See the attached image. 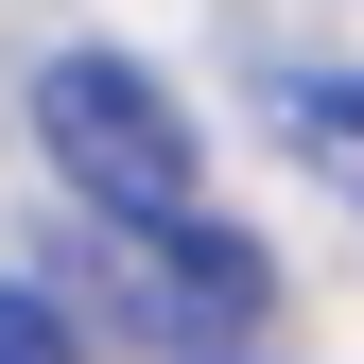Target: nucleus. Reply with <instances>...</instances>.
<instances>
[{"mask_svg": "<svg viewBox=\"0 0 364 364\" xmlns=\"http://www.w3.org/2000/svg\"><path fill=\"white\" fill-rule=\"evenodd\" d=\"M35 139L105 225H208V156H191V122H173V87L139 53H53L35 70Z\"/></svg>", "mask_w": 364, "mask_h": 364, "instance_id": "obj_1", "label": "nucleus"}, {"mask_svg": "<svg viewBox=\"0 0 364 364\" xmlns=\"http://www.w3.org/2000/svg\"><path fill=\"white\" fill-rule=\"evenodd\" d=\"M260 295H278V260H260L243 225H122V312H139L173 364H225L260 330Z\"/></svg>", "mask_w": 364, "mask_h": 364, "instance_id": "obj_2", "label": "nucleus"}, {"mask_svg": "<svg viewBox=\"0 0 364 364\" xmlns=\"http://www.w3.org/2000/svg\"><path fill=\"white\" fill-rule=\"evenodd\" d=\"M295 139H312V173H330V191H364V87H295Z\"/></svg>", "mask_w": 364, "mask_h": 364, "instance_id": "obj_3", "label": "nucleus"}, {"mask_svg": "<svg viewBox=\"0 0 364 364\" xmlns=\"http://www.w3.org/2000/svg\"><path fill=\"white\" fill-rule=\"evenodd\" d=\"M0 364H87V347H70V295H35V278H0Z\"/></svg>", "mask_w": 364, "mask_h": 364, "instance_id": "obj_4", "label": "nucleus"}, {"mask_svg": "<svg viewBox=\"0 0 364 364\" xmlns=\"http://www.w3.org/2000/svg\"><path fill=\"white\" fill-rule=\"evenodd\" d=\"M225 364H243V347H225Z\"/></svg>", "mask_w": 364, "mask_h": 364, "instance_id": "obj_5", "label": "nucleus"}]
</instances>
